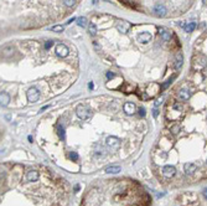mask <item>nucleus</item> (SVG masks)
Returning a JSON list of instances; mask_svg holds the SVG:
<instances>
[{"label":"nucleus","mask_w":207,"mask_h":206,"mask_svg":"<svg viewBox=\"0 0 207 206\" xmlns=\"http://www.w3.org/2000/svg\"><path fill=\"white\" fill-rule=\"evenodd\" d=\"M191 67H192L193 71L200 72L201 70H203V68L206 67V57H205L203 55H196V56L192 58Z\"/></svg>","instance_id":"nucleus-1"},{"label":"nucleus","mask_w":207,"mask_h":206,"mask_svg":"<svg viewBox=\"0 0 207 206\" xmlns=\"http://www.w3.org/2000/svg\"><path fill=\"white\" fill-rule=\"evenodd\" d=\"M76 113H77L78 118L82 119V121L89 119V118L92 117V111H91V108H89L88 106H86V105H79V106L77 107V109H76Z\"/></svg>","instance_id":"nucleus-2"},{"label":"nucleus","mask_w":207,"mask_h":206,"mask_svg":"<svg viewBox=\"0 0 207 206\" xmlns=\"http://www.w3.org/2000/svg\"><path fill=\"white\" fill-rule=\"evenodd\" d=\"M26 97H27V101H29L30 103H35V102H37V99L40 98V92H39L37 88L31 87V88L27 91Z\"/></svg>","instance_id":"nucleus-3"},{"label":"nucleus","mask_w":207,"mask_h":206,"mask_svg":"<svg viewBox=\"0 0 207 206\" xmlns=\"http://www.w3.org/2000/svg\"><path fill=\"white\" fill-rule=\"evenodd\" d=\"M153 11H154V14H155L156 16H159V18H163V16L166 15V9H165V6H164L161 3H156V4L154 5V8H153Z\"/></svg>","instance_id":"nucleus-4"},{"label":"nucleus","mask_w":207,"mask_h":206,"mask_svg":"<svg viewBox=\"0 0 207 206\" xmlns=\"http://www.w3.org/2000/svg\"><path fill=\"white\" fill-rule=\"evenodd\" d=\"M56 54H57V56H60V57H66V56L70 54V50H68V47H67L66 45L58 44V45L56 46Z\"/></svg>","instance_id":"nucleus-5"},{"label":"nucleus","mask_w":207,"mask_h":206,"mask_svg":"<svg viewBox=\"0 0 207 206\" xmlns=\"http://www.w3.org/2000/svg\"><path fill=\"white\" fill-rule=\"evenodd\" d=\"M107 145L116 150L120 147V139L117 138V137H108L107 138Z\"/></svg>","instance_id":"nucleus-6"},{"label":"nucleus","mask_w":207,"mask_h":206,"mask_svg":"<svg viewBox=\"0 0 207 206\" xmlns=\"http://www.w3.org/2000/svg\"><path fill=\"white\" fill-rule=\"evenodd\" d=\"M196 170H197V165L193 164V163H186V164L184 165V171H185L186 175H191V174H193Z\"/></svg>","instance_id":"nucleus-7"},{"label":"nucleus","mask_w":207,"mask_h":206,"mask_svg":"<svg viewBox=\"0 0 207 206\" xmlns=\"http://www.w3.org/2000/svg\"><path fill=\"white\" fill-rule=\"evenodd\" d=\"M182 63H184V56L181 52H176L175 55V63H174V67L175 70H180L182 67Z\"/></svg>","instance_id":"nucleus-8"},{"label":"nucleus","mask_w":207,"mask_h":206,"mask_svg":"<svg viewBox=\"0 0 207 206\" xmlns=\"http://www.w3.org/2000/svg\"><path fill=\"white\" fill-rule=\"evenodd\" d=\"M163 174L166 176V178H171L176 174V169L175 166H171V165H166L163 168Z\"/></svg>","instance_id":"nucleus-9"},{"label":"nucleus","mask_w":207,"mask_h":206,"mask_svg":"<svg viewBox=\"0 0 207 206\" xmlns=\"http://www.w3.org/2000/svg\"><path fill=\"white\" fill-rule=\"evenodd\" d=\"M117 29L120 31V32H123V34H125V32H128V30L130 29V24L128 23V21H119L118 24H117Z\"/></svg>","instance_id":"nucleus-10"},{"label":"nucleus","mask_w":207,"mask_h":206,"mask_svg":"<svg viewBox=\"0 0 207 206\" xmlns=\"http://www.w3.org/2000/svg\"><path fill=\"white\" fill-rule=\"evenodd\" d=\"M186 32H191V31H193V29L196 28V23H193V21H190V23H180L179 24Z\"/></svg>","instance_id":"nucleus-11"},{"label":"nucleus","mask_w":207,"mask_h":206,"mask_svg":"<svg viewBox=\"0 0 207 206\" xmlns=\"http://www.w3.org/2000/svg\"><path fill=\"white\" fill-rule=\"evenodd\" d=\"M177 96H179V98H180L181 101H188L190 97H191V92H190L188 89H186V88H182V89L179 91Z\"/></svg>","instance_id":"nucleus-12"},{"label":"nucleus","mask_w":207,"mask_h":206,"mask_svg":"<svg viewBox=\"0 0 207 206\" xmlns=\"http://www.w3.org/2000/svg\"><path fill=\"white\" fill-rule=\"evenodd\" d=\"M124 112L128 116H130V114H133L135 112V105L133 102H127L125 103V105H124Z\"/></svg>","instance_id":"nucleus-13"},{"label":"nucleus","mask_w":207,"mask_h":206,"mask_svg":"<svg viewBox=\"0 0 207 206\" xmlns=\"http://www.w3.org/2000/svg\"><path fill=\"white\" fill-rule=\"evenodd\" d=\"M138 39H139L140 42L148 44V42H150V40H151V34H150V32H142Z\"/></svg>","instance_id":"nucleus-14"},{"label":"nucleus","mask_w":207,"mask_h":206,"mask_svg":"<svg viewBox=\"0 0 207 206\" xmlns=\"http://www.w3.org/2000/svg\"><path fill=\"white\" fill-rule=\"evenodd\" d=\"M26 179H27V181H37V179H39V173H37L36 170H30V171H27V174H26Z\"/></svg>","instance_id":"nucleus-15"},{"label":"nucleus","mask_w":207,"mask_h":206,"mask_svg":"<svg viewBox=\"0 0 207 206\" xmlns=\"http://www.w3.org/2000/svg\"><path fill=\"white\" fill-rule=\"evenodd\" d=\"M0 101H2V107H5L10 102V96L6 92H2V94H0Z\"/></svg>","instance_id":"nucleus-16"},{"label":"nucleus","mask_w":207,"mask_h":206,"mask_svg":"<svg viewBox=\"0 0 207 206\" xmlns=\"http://www.w3.org/2000/svg\"><path fill=\"white\" fill-rule=\"evenodd\" d=\"M122 171V168L119 165H112V166H108L106 169V173L107 174H118Z\"/></svg>","instance_id":"nucleus-17"},{"label":"nucleus","mask_w":207,"mask_h":206,"mask_svg":"<svg viewBox=\"0 0 207 206\" xmlns=\"http://www.w3.org/2000/svg\"><path fill=\"white\" fill-rule=\"evenodd\" d=\"M160 35H161L163 40H165V41L171 40V32L167 31V30H165V29H160Z\"/></svg>","instance_id":"nucleus-18"},{"label":"nucleus","mask_w":207,"mask_h":206,"mask_svg":"<svg viewBox=\"0 0 207 206\" xmlns=\"http://www.w3.org/2000/svg\"><path fill=\"white\" fill-rule=\"evenodd\" d=\"M2 52H3V56L8 57V56H10L14 52V49H13V46H5V47H3Z\"/></svg>","instance_id":"nucleus-19"},{"label":"nucleus","mask_w":207,"mask_h":206,"mask_svg":"<svg viewBox=\"0 0 207 206\" xmlns=\"http://www.w3.org/2000/svg\"><path fill=\"white\" fill-rule=\"evenodd\" d=\"M77 25L81 26V28H86V26H87V19H86L84 16L78 18V19H77Z\"/></svg>","instance_id":"nucleus-20"},{"label":"nucleus","mask_w":207,"mask_h":206,"mask_svg":"<svg viewBox=\"0 0 207 206\" xmlns=\"http://www.w3.org/2000/svg\"><path fill=\"white\" fill-rule=\"evenodd\" d=\"M88 31H89L91 35H95V34H97V26H95L94 24H89V26H88Z\"/></svg>","instance_id":"nucleus-21"},{"label":"nucleus","mask_w":207,"mask_h":206,"mask_svg":"<svg viewBox=\"0 0 207 206\" xmlns=\"http://www.w3.org/2000/svg\"><path fill=\"white\" fill-rule=\"evenodd\" d=\"M172 108L175 109V111H179V112H181L182 111V105H181V102H175L174 103V106H172Z\"/></svg>","instance_id":"nucleus-22"},{"label":"nucleus","mask_w":207,"mask_h":206,"mask_svg":"<svg viewBox=\"0 0 207 206\" xmlns=\"http://www.w3.org/2000/svg\"><path fill=\"white\" fill-rule=\"evenodd\" d=\"M63 29H65V28H63L62 25H55V26H52V29H51V30H52L53 32H62V31H63Z\"/></svg>","instance_id":"nucleus-23"},{"label":"nucleus","mask_w":207,"mask_h":206,"mask_svg":"<svg viewBox=\"0 0 207 206\" xmlns=\"http://www.w3.org/2000/svg\"><path fill=\"white\" fill-rule=\"evenodd\" d=\"M57 131H58L60 138H61V139H65V128L61 127V126H58V127H57Z\"/></svg>","instance_id":"nucleus-24"},{"label":"nucleus","mask_w":207,"mask_h":206,"mask_svg":"<svg viewBox=\"0 0 207 206\" xmlns=\"http://www.w3.org/2000/svg\"><path fill=\"white\" fill-rule=\"evenodd\" d=\"M174 78H175V76H174V77H171V78H169L167 81H165V83L161 86V88H163V89H166V88L171 84V82H172V79H174Z\"/></svg>","instance_id":"nucleus-25"},{"label":"nucleus","mask_w":207,"mask_h":206,"mask_svg":"<svg viewBox=\"0 0 207 206\" xmlns=\"http://www.w3.org/2000/svg\"><path fill=\"white\" fill-rule=\"evenodd\" d=\"M70 158H71L72 160H77V159H78V154H77L76 152H71V153H70Z\"/></svg>","instance_id":"nucleus-26"},{"label":"nucleus","mask_w":207,"mask_h":206,"mask_svg":"<svg viewBox=\"0 0 207 206\" xmlns=\"http://www.w3.org/2000/svg\"><path fill=\"white\" fill-rule=\"evenodd\" d=\"M171 132H172L174 134H177V133L180 132V127H179V126H174V127H171Z\"/></svg>","instance_id":"nucleus-27"},{"label":"nucleus","mask_w":207,"mask_h":206,"mask_svg":"<svg viewBox=\"0 0 207 206\" xmlns=\"http://www.w3.org/2000/svg\"><path fill=\"white\" fill-rule=\"evenodd\" d=\"M66 6H73L76 4V2H70V0H67V2H63Z\"/></svg>","instance_id":"nucleus-28"},{"label":"nucleus","mask_w":207,"mask_h":206,"mask_svg":"<svg viewBox=\"0 0 207 206\" xmlns=\"http://www.w3.org/2000/svg\"><path fill=\"white\" fill-rule=\"evenodd\" d=\"M161 103H163V98H160V99H158V101L155 102V108H156V107H159V106L161 105Z\"/></svg>","instance_id":"nucleus-29"},{"label":"nucleus","mask_w":207,"mask_h":206,"mask_svg":"<svg viewBox=\"0 0 207 206\" xmlns=\"http://www.w3.org/2000/svg\"><path fill=\"white\" fill-rule=\"evenodd\" d=\"M52 44H53L52 41H47V42L45 44V49H50V47L52 46Z\"/></svg>","instance_id":"nucleus-30"},{"label":"nucleus","mask_w":207,"mask_h":206,"mask_svg":"<svg viewBox=\"0 0 207 206\" xmlns=\"http://www.w3.org/2000/svg\"><path fill=\"white\" fill-rule=\"evenodd\" d=\"M139 114H140L142 117H144V116H145V108H140V109H139Z\"/></svg>","instance_id":"nucleus-31"},{"label":"nucleus","mask_w":207,"mask_h":206,"mask_svg":"<svg viewBox=\"0 0 207 206\" xmlns=\"http://www.w3.org/2000/svg\"><path fill=\"white\" fill-rule=\"evenodd\" d=\"M153 114H154V117H158V114H159V111H158V108H154V111H153Z\"/></svg>","instance_id":"nucleus-32"},{"label":"nucleus","mask_w":207,"mask_h":206,"mask_svg":"<svg viewBox=\"0 0 207 206\" xmlns=\"http://www.w3.org/2000/svg\"><path fill=\"white\" fill-rule=\"evenodd\" d=\"M107 77H108V78H113V77H114V75H113V73H111V72H108V73H107Z\"/></svg>","instance_id":"nucleus-33"},{"label":"nucleus","mask_w":207,"mask_h":206,"mask_svg":"<svg viewBox=\"0 0 207 206\" xmlns=\"http://www.w3.org/2000/svg\"><path fill=\"white\" fill-rule=\"evenodd\" d=\"M202 194H203V196H205V197L207 199V187H206V189H205V190L202 191Z\"/></svg>","instance_id":"nucleus-34"},{"label":"nucleus","mask_w":207,"mask_h":206,"mask_svg":"<svg viewBox=\"0 0 207 206\" xmlns=\"http://www.w3.org/2000/svg\"><path fill=\"white\" fill-rule=\"evenodd\" d=\"M74 20H76L74 18H72V19H70V20H68V24H71V23H72V21H74Z\"/></svg>","instance_id":"nucleus-35"},{"label":"nucleus","mask_w":207,"mask_h":206,"mask_svg":"<svg viewBox=\"0 0 207 206\" xmlns=\"http://www.w3.org/2000/svg\"><path fill=\"white\" fill-rule=\"evenodd\" d=\"M206 163H207V161H206Z\"/></svg>","instance_id":"nucleus-36"}]
</instances>
